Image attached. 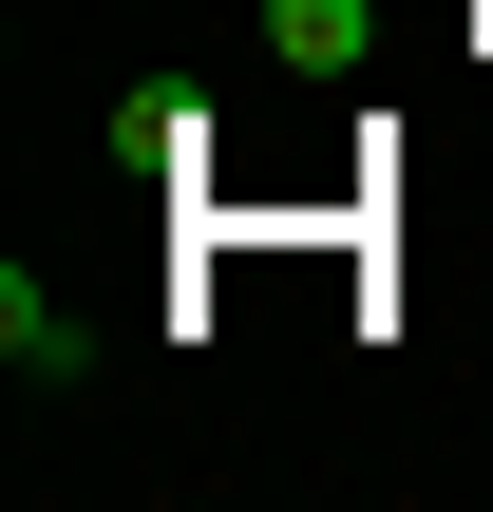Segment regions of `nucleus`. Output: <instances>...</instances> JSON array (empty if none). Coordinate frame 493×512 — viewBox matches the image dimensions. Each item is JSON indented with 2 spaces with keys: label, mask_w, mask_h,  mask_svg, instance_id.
Returning a JSON list of instances; mask_svg holds the SVG:
<instances>
[{
  "label": "nucleus",
  "mask_w": 493,
  "mask_h": 512,
  "mask_svg": "<svg viewBox=\"0 0 493 512\" xmlns=\"http://www.w3.org/2000/svg\"><path fill=\"white\" fill-rule=\"evenodd\" d=\"M114 152H133V171H190V152H209V95H190V76H133V95H114Z\"/></svg>",
  "instance_id": "obj_2"
},
{
  "label": "nucleus",
  "mask_w": 493,
  "mask_h": 512,
  "mask_svg": "<svg viewBox=\"0 0 493 512\" xmlns=\"http://www.w3.org/2000/svg\"><path fill=\"white\" fill-rule=\"evenodd\" d=\"M0 361H19V380H95V323H76L38 266H0Z\"/></svg>",
  "instance_id": "obj_1"
},
{
  "label": "nucleus",
  "mask_w": 493,
  "mask_h": 512,
  "mask_svg": "<svg viewBox=\"0 0 493 512\" xmlns=\"http://www.w3.org/2000/svg\"><path fill=\"white\" fill-rule=\"evenodd\" d=\"M266 38H285V76H361V0H266Z\"/></svg>",
  "instance_id": "obj_3"
}]
</instances>
